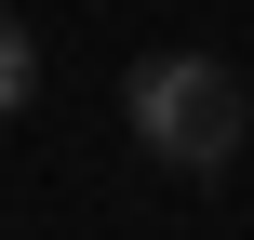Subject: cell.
I'll return each mask as SVG.
<instances>
[{
    "instance_id": "cell-1",
    "label": "cell",
    "mask_w": 254,
    "mask_h": 240,
    "mask_svg": "<svg viewBox=\"0 0 254 240\" xmlns=\"http://www.w3.org/2000/svg\"><path fill=\"white\" fill-rule=\"evenodd\" d=\"M121 120H134L147 160H174V174H228L241 134H254V94L214 67V53H147V67L121 80Z\"/></svg>"
},
{
    "instance_id": "cell-2",
    "label": "cell",
    "mask_w": 254,
    "mask_h": 240,
    "mask_svg": "<svg viewBox=\"0 0 254 240\" xmlns=\"http://www.w3.org/2000/svg\"><path fill=\"white\" fill-rule=\"evenodd\" d=\"M27 94H40V40H27V13L0 0V120H13Z\"/></svg>"
}]
</instances>
